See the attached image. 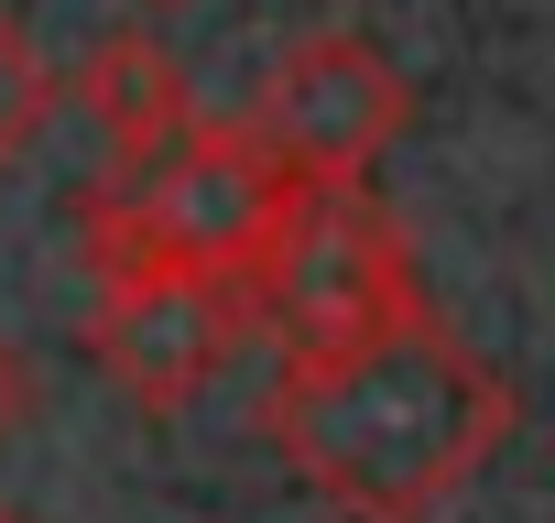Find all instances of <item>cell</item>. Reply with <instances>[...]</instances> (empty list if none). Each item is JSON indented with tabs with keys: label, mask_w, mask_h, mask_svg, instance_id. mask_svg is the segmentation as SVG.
<instances>
[{
	"label": "cell",
	"mask_w": 555,
	"mask_h": 523,
	"mask_svg": "<svg viewBox=\"0 0 555 523\" xmlns=\"http://www.w3.org/2000/svg\"><path fill=\"white\" fill-rule=\"evenodd\" d=\"M0 523H34V512H23V501H0Z\"/></svg>",
	"instance_id": "cell-9"
},
{
	"label": "cell",
	"mask_w": 555,
	"mask_h": 523,
	"mask_svg": "<svg viewBox=\"0 0 555 523\" xmlns=\"http://www.w3.org/2000/svg\"><path fill=\"white\" fill-rule=\"evenodd\" d=\"M23 414H34V360H23V339L0 328V447L23 436Z\"/></svg>",
	"instance_id": "cell-8"
},
{
	"label": "cell",
	"mask_w": 555,
	"mask_h": 523,
	"mask_svg": "<svg viewBox=\"0 0 555 523\" xmlns=\"http://www.w3.org/2000/svg\"><path fill=\"white\" fill-rule=\"evenodd\" d=\"M250 328H261V295L250 284H99L88 349H99V371L142 414H175V404H196L229 371V349Z\"/></svg>",
	"instance_id": "cell-5"
},
{
	"label": "cell",
	"mask_w": 555,
	"mask_h": 523,
	"mask_svg": "<svg viewBox=\"0 0 555 523\" xmlns=\"http://www.w3.org/2000/svg\"><path fill=\"white\" fill-rule=\"evenodd\" d=\"M66 99H77V120L99 131V153H109V175H131V164H164L207 110H196V77H185V55L153 34V23H109L88 55H77V77H66Z\"/></svg>",
	"instance_id": "cell-6"
},
{
	"label": "cell",
	"mask_w": 555,
	"mask_h": 523,
	"mask_svg": "<svg viewBox=\"0 0 555 523\" xmlns=\"http://www.w3.org/2000/svg\"><path fill=\"white\" fill-rule=\"evenodd\" d=\"M55 120V55L34 44V23L0 0V175L34 153V131Z\"/></svg>",
	"instance_id": "cell-7"
},
{
	"label": "cell",
	"mask_w": 555,
	"mask_h": 523,
	"mask_svg": "<svg viewBox=\"0 0 555 523\" xmlns=\"http://www.w3.org/2000/svg\"><path fill=\"white\" fill-rule=\"evenodd\" d=\"M306 175L250 120H196L164 164L99 175L77 196V251L99 284H250Z\"/></svg>",
	"instance_id": "cell-2"
},
{
	"label": "cell",
	"mask_w": 555,
	"mask_h": 523,
	"mask_svg": "<svg viewBox=\"0 0 555 523\" xmlns=\"http://www.w3.org/2000/svg\"><path fill=\"white\" fill-rule=\"evenodd\" d=\"M250 295H261V328L284 339V360H327V349H360L425 317L414 240L371 186H306L272 229Z\"/></svg>",
	"instance_id": "cell-3"
},
{
	"label": "cell",
	"mask_w": 555,
	"mask_h": 523,
	"mask_svg": "<svg viewBox=\"0 0 555 523\" xmlns=\"http://www.w3.org/2000/svg\"><path fill=\"white\" fill-rule=\"evenodd\" d=\"M403 120H414V77H403L371 34H349V23L295 34L284 55H272L261 99H250V131L284 153L306 186H360V175L392 153Z\"/></svg>",
	"instance_id": "cell-4"
},
{
	"label": "cell",
	"mask_w": 555,
	"mask_h": 523,
	"mask_svg": "<svg viewBox=\"0 0 555 523\" xmlns=\"http://www.w3.org/2000/svg\"><path fill=\"white\" fill-rule=\"evenodd\" d=\"M272 436H284L295 480L338 501L349 523H425L501 436H512V382L436 317L284 360L272 382Z\"/></svg>",
	"instance_id": "cell-1"
}]
</instances>
